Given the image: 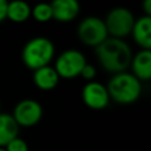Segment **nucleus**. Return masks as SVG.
Instances as JSON below:
<instances>
[{
    "label": "nucleus",
    "mask_w": 151,
    "mask_h": 151,
    "mask_svg": "<svg viewBox=\"0 0 151 151\" xmlns=\"http://www.w3.org/2000/svg\"><path fill=\"white\" fill-rule=\"evenodd\" d=\"M99 64L109 72L116 74L125 72L132 60V51L124 39L107 38L96 47Z\"/></svg>",
    "instance_id": "1"
},
{
    "label": "nucleus",
    "mask_w": 151,
    "mask_h": 151,
    "mask_svg": "<svg viewBox=\"0 0 151 151\" xmlns=\"http://www.w3.org/2000/svg\"><path fill=\"white\" fill-rule=\"evenodd\" d=\"M107 92L110 99L118 104L127 105L134 103L142 93V81H139L130 72L116 73L107 83Z\"/></svg>",
    "instance_id": "2"
},
{
    "label": "nucleus",
    "mask_w": 151,
    "mask_h": 151,
    "mask_svg": "<svg viewBox=\"0 0 151 151\" xmlns=\"http://www.w3.org/2000/svg\"><path fill=\"white\" fill-rule=\"evenodd\" d=\"M54 45L46 37H34L29 39L21 52V58L26 67L35 71L50 65L54 57Z\"/></svg>",
    "instance_id": "3"
},
{
    "label": "nucleus",
    "mask_w": 151,
    "mask_h": 151,
    "mask_svg": "<svg viewBox=\"0 0 151 151\" xmlns=\"http://www.w3.org/2000/svg\"><path fill=\"white\" fill-rule=\"evenodd\" d=\"M104 22L111 38L123 39L131 34L134 24V15L126 7H116L107 13Z\"/></svg>",
    "instance_id": "4"
},
{
    "label": "nucleus",
    "mask_w": 151,
    "mask_h": 151,
    "mask_svg": "<svg viewBox=\"0 0 151 151\" xmlns=\"http://www.w3.org/2000/svg\"><path fill=\"white\" fill-rule=\"evenodd\" d=\"M78 37L87 46L97 47L109 38L104 19L94 15L86 17L78 25Z\"/></svg>",
    "instance_id": "5"
},
{
    "label": "nucleus",
    "mask_w": 151,
    "mask_h": 151,
    "mask_svg": "<svg viewBox=\"0 0 151 151\" xmlns=\"http://www.w3.org/2000/svg\"><path fill=\"white\" fill-rule=\"evenodd\" d=\"M86 64V58L80 51L70 48L61 52L57 57L53 67L57 71L59 78L73 79L80 76V72Z\"/></svg>",
    "instance_id": "6"
},
{
    "label": "nucleus",
    "mask_w": 151,
    "mask_h": 151,
    "mask_svg": "<svg viewBox=\"0 0 151 151\" xmlns=\"http://www.w3.org/2000/svg\"><path fill=\"white\" fill-rule=\"evenodd\" d=\"M12 117L19 127L34 126L42 117V106L35 99H22L15 104Z\"/></svg>",
    "instance_id": "7"
},
{
    "label": "nucleus",
    "mask_w": 151,
    "mask_h": 151,
    "mask_svg": "<svg viewBox=\"0 0 151 151\" xmlns=\"http://www.w3.org/2000/svg\"><path fill=\"white\" fill-rule=\"evenodd\" d=\"M84 104L93 110H103L110 103V96L104 84L92 80L88 81L81 90Z\"/></svg>",
    "instance_id": "8"
},
{
    "label": "nucleus",
    "mask_w": 151,
    "mask_h": 151,
    "mask_svg": "<svg viewBox=\"0 0 151 151\" xmlns=\"http://www.w3.org/2000/svg\"><path fill=\"white\" fill-rule=\"evenodd\" d=\"M53 19L60 22L74 20L80 11V5L76 0H55L51 2Z\"/></svg>",
    "instance_id": "9"
},
{
    "label": "nucleus",
    "mask_w": 151,
    "mask_h": 151,
    "mask_svg": "<svg viewBox=\"0 0 151 151\" xmlns=\"http://www.w3.org/2000/svg\"><path fill=\"white\" fill-rule=\"evenodd\" d=\"M131 34L142 50H151V17L142 15L134 19Z\"/></svg>",
    "instance_id": "10"
},
{
    "label": "nucleus",
    "mask_w": 151,
    "mask_h": 151,
    "mask_svg": "<svg viewBox=\"0 0 151 151\" xmlns=\"http://www.w3.org/2000/svg\"><path fill=\"white\" fill-rule=\"evenodd\" d=\"M132 74L139 81H146L151 78V50H140L134 55L130 64Z\"/></svg>",
    "instance_id": "11"
},
{
    "label": "nucleus",
    "mask_w": 151,
    "mask_h": 151,
    "mask_svg": "<svg viewBox=\"0 0 151 151\" xmlns=\"http://www.w3.org/2000/svg\"><path fill=\"white\" fill-rule=\"evenodd\" d=\"M59 76L53 66H44L35 71H33V83L34 85L42 90V91H50L57 87L59 83Z\"/></svg>",
    "instance_id": "12"
},
{
    "label": "nucleus",
    "mask_w": 151,
    "mask_h": 151,
    "mask_svg": "<svg viewBox=\"0 0 151 151\" xmlns=\"http://www.w3.org/2000/svg\"><path fill=\"white\" fill-rule=\"evenodd\" d=\"M19 125L9 113L0 112V147H5L11 140L18 137Z\"/></svg>",
    "instance_id": "13"
},
{
    "label": "nucleus",
    "mask_w": 151,
    "mask_h": 151,
    "mask_svg": "<svg viewBox=\"0 0 151 151\" xmlns=\"http://www.w3.org/2000/svg\"><path fill=\"white\" fill-rule=\"evenodd\" d=\"M32 7L22 0H14L7 4V18L13 22H25L31 17Z\"/></svg>",
    "instance_id": "14"
},
{
    "label": "nucleus",
    "mask_w": 151,
    "mask_h": 151,
    "mask_svg": "<svg viewBox=\"0 0 151 151\" xmlns=\"http://www.w3.org/2000/svg\"><path fill=\"white\" fill-rule=\"evenodd\" d=\"M31 17H33L34 20L38 22H47L51 19H53L52 14V7L51 4L47 2H39L32 7Z\"/></svg>",
    "instance_id": "15"
},
{
    "label": "nucleus",
    "mask_w": 151,
    "mask_h": 151,
    "mask_svg": "<svg viewBox=\"0 0 151 151\" xmlns=\"http://www.w3.org/2000/svg\"><path fill=\"white\" fill-rule=\"evenodd\" d=\"M4 149L6 151H28V145L22 138L18 136L13 140H11Z\"/></svg>",
    "instance_id": "16"
},
{
    "label": "nucleus",
    "mask_w": 151,
    "mask_h": 151,
    "mask_svg": "<svg viewBox=\"0 0 151 151\" xmlns=\"http://www.w3.org/2000/svg\"><path fill=\"white\" fill-rule=\"evenodd\" d=\"M96 74H97L96 67H94L93 65L88 64V63L83 67V70H81V72H80V76H81L84 79L88 80V81H92V80L94 79Z\"/></svg>",
    "instance_id": "17"
},
{
    "label": "nucleus",
    "mask_w": 151,
    "mask_h": 151,
    "mask_svg": "<svg viewBox=\"0 0 151 151\" xmlns=\"http://www.w3.org/2000/svg\"><path fill=\"white\" fill-rule=\"evenodd\" d=\"M7 4L6 0H0V22L7 18Z\"/></svg>",
    "instance_id": "18"
},
{
    "label": "nucleus",
    "mask_w": 151,
    "mask_h": 151,
    "mask_svg": "<svg viewBox=\"0 0 151 151\" xmlns=\"http://www.w3.org/2000/svg\"><path fill=\"white\" fill-rule=\"evenodd\" d=\"M143 8H144V12H145L144 15L151 17V0H145L144 4H143Z\"/></svg>",
    "instance_id": "19"
},
{
    "label": "nucleus",
    "mask_w": 151,
    "mask_h": 151,
    "mask_svg": "<svg viewBox=\"0 0 151 151\" xmlns=\"http://www.w3.org/2000/svg\"><path fill=\"white\" fill-rule=\"evenodd\" d=\"M0 151H6V150H5L4 147H0Z\"/></svg>",
    "instance_id": "20"
},
{
    "label": "nucleus",
    "mask_w": 151,
    "mask_h": 151,
    "mask_svg": "<svg viewBox=\"0 0 151 151\" xmlns=\"http://www.w3.org/2000/svg\"><path fill=\"white\" fill-rule=\"evenodd\" d=\"M0 107H1V103H0Z\"/></svg>",
    "instance_id": "21"
}]
</instances>
